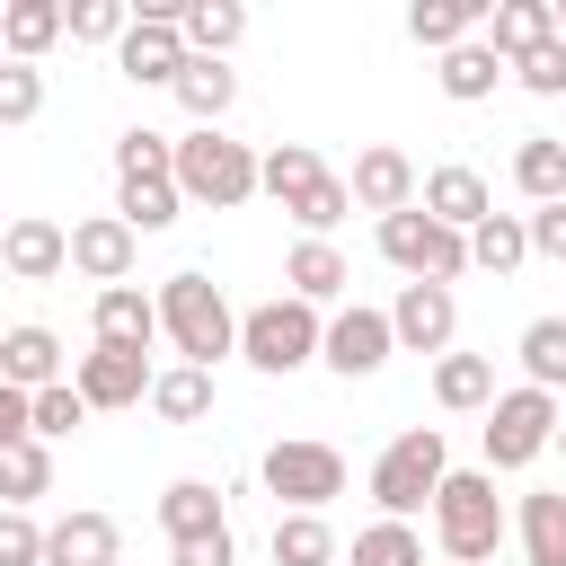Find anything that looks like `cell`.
Instances as JSON below:
<instances>
[{
	"label": "cell",
	"instance_id": "bcb514c9",
	"mask_svg": "<svg viewBox=\"0 0 566 566\" xmlns=\"http://www.w3.org/2000/svg\"><path fill=\"white\" fill-rule=\"evenodd\" d=\"M522 239H531V256H557V265H566V203L522 212Z\"/></svg>",
	"mask_w": 566,
	"mask_h": 566
},
{
	"label": "cell",
	"instance_id": "e0dca14e",
	"mask_svg": "<svg viewBox=\"0 0 566 566\" xmlns=\"http://www.w3.org/2000/svg\"><path fill=\"white\" fill-rule=\"evenodd\" d=\"M0 380L27 389V398L53 389V380H71V371H62V336L35 327V318H27V327H0Z\"/></svg>",
	"mask_w": 566,
	"mask_h": 566
},
{
	"label": "cell",
	"instance_id": "4dcf8cb0",
	"mask_svg": "<svg viewBox=\"0 0 566 566\" xmlns=\"http://www.w3.org/2000/svg\"><path fill=\"white\" fill-rule=\"evenodd\" d=\"M35 495H53V451L27 433V442H9V451H0V504H9V513H27Z\"/></svg>",
	"mask_w": 566,
	"mask_h": 566
},
{
	"label": "cell",
	"instance_id": "836d02e7",
	"mask_svg": "<svg viewBox=\"0 0 566 566\" xmlns=\"http://www.w3.org/2000/svg\"><path fill=\"white\" fill-rule=\"evenodd\" d=\"M522 256H531V239H522V212H486V221L469 230V265H486L495 283H504V274H522Z\"/></svg>",
	"mask_w": 566,
	"mask_h": 566
},
{
	"label": "cell",
	"instance_id": "ee69618b",
	"mask_svg": "<svg viewBox=\"0 0 566 566\" xmlns=\"http://www.w3.org/2000/svg\"><path fill=\"white\" fill-rule=\"evenodd\" d=\"M504 71H513L531 97H566V44H557V35H548V44H531V53H522V62H504Z\"/></svg>",
	"mask_w": 566,
	"mask_h": 566
},
{
	"label": "cell",
	"instance_id": "30bf717a",
	"mask_svg": "<svg viewBox=\"0 0 566 566\" xmlns=\"http://www.w3.org/2000/svg\"><path fill=\"white\" fill-rule=\"evenodd\" d=\"M451 336H460L451 283H398V301H389V345H407V354H451Z\"/></svg>",
	"mask_w": 566,
	"mask_h": 566
},
{
	"label": "cell",
	"instance_id": "c3c4849f",
	"mask_svg": "<svg viewBox=\"0 0 566 566\" xmlns=\"http://www.w3.org/2000/svg\"><path fill=\"white\" fill-rule=\"evenodd\" d=\"M9 442H27V389L0 380V451H9Z\"/></svg>",
	"mask_w": 566,
	"mask_h": 566
},
{
	"label": "cell",
	"instance_id": "e575fe53",
	"mask_svg": "<svg viewBox=\"0 0 566 566\" xmlns=\"http://www.w3.org/2000/svg\"><path fill=\"white\" fill-rule=\"evenodd\" d=\"M513 186H522L531 203H566V142L531 133V142L513 150Z\"/></svg>",
	"mask_w": 566,
	"mask_h": 566
},
{
	"label": "cell",
	"instance_id": "b9f144b4",
	"mask_svg": "<svg viewBox=\"0 0 566 566\" xmlns=\"http://www.w3.org/2000/svg\"><path fill=\"white\" fill-rule=\"evenodd\" d=\"M283 212H292V221H301L310 239H327V230H336V221L354 212V195H345V177H318V186H310V195H292Z\"/></svg>",
	"mask_w": 566,
	"mask_h": 566
},
{
	"label": "cell",
	"instance_id": "ac0fdd59",
	"mask_svg": "<svg viewBox=\"0 0 566 566\" xmlns=\"http://www.w3.org/2000/svg\"><path fill=\"white\" fill-rule=\"evenodd\" d=\"M150 336H159V310H150V292H133V283H106V292H97V345H115V354H150Z\"/></svg>",
	"mask_w": 566,
	"mask_h": 566
},
{
	"label": "cell",
	"instance_id": "6da1fadb",
	"mask_svg": "<svg viewBox=\"0 0 566 566\" xmlns=\"http://www.w3.org/2000/svg\"><path fill=\"white\" fill-rule=\"evenodd\" d=\"M150 310H159V336H168L195 371H212L221 354H239V310L221 301V283H212V274H195V265H186V274H168V283L150 292Z\"/></svg>",
	"mask_w": 566,
	"mask_h": 566
},
{
	"label": "cell",
	"instance_id": "4316f807",
	"mask_svg": "<svg viewBox=\"0 0 566 566\" xmlns=\"http://www.w3.org/2000/svg\"><path fill=\"white\" fill-rule=\"evenodd\" d=\"M177 35H186V53H203V62H221L239 35H248V9L239 0H186V18H177Z\"/></svg>",
	"mask_w": 566,
	"mask_h": 566
},
{
	"label": "cell",
	"instance_id": "d6986e66",
	"mask_svg": "<svg viewBox=\"0 0 566 566\" xmlns=\"http://www.w3.org/2000/svg\"><path fill=\"white\" fill-rule=\"evenodd\" d=\"M159 531H168V548L230 531V513H221V486H203V478H177V486L159 495Z\"/></svg>",
	"mask_w": 566,
	"mask_h": 566
},
{
	"label": "cell",
	"instance_id": "2e32d148",
	"mask_svg": "<svg viewBox=\"0 0 566 566\" xmlns=\"http://www.w3.org/2000/svg\"><path fill=\"white\" fill-rule=\"evenodd\" d=\"M0 265H9L18 283H53V274L71 265V230H62V221H44V212H27V221H9V230H0Z\"/></svg>",
	"mask_w": 566,
	"mask_h": 566
},
{
	"label": "cell",
	"instance_id": "816d5d0a",
	"mask_svg": "<svg viewBox=\"0 0 566 566\" xmlns=\"http://www.w3.org/2000/svg\"><path fill=\"white\" fill-rule=\"evenodd\" d=\"M0 230H9V221H0Z\"/></svg>",
	"mask_w": 566,
	"mask_h": 566
},
{
	"label": "cell",
	"instance_id": "5bb4252c",
	"mask_svg": "<svg viewBox=\"0 0 566 566\" xmlns=\"http://www.w3.org/2000/svg\"><path fill=\"white\" fill-rule=\"evenodd\" d=\"M345 195H354L363 212H380V221H389V212H407V203H416V159H407L398 142H371V150L354 159Z\"/></svg>",
	"mask_w": 566,
	"mask_h": 566
},
{
	"label": "cell",
	"instance_id": "8992f818",
	"mask_svg": "<svg viewBox=\"0 0 566 566\" xmlns=\"http://www.w3.org/2000/svg\"><path fill=\"white\" fill-rule=\"evenodd\" d=\"M380 256H389L407 283H460V274H469V239H460V230H442V221H433V212H416V203L380 221Z\"/></svg>",
	"mask_w": 566,
	"mask_h": 566
},
{
	"label": "cell",
	"instance_id": "7dc6e473",
	"mask_svg": "<svg viewBox=\"0 0 566 566\" xmlns=\"http://www.w3.org/2000/svg\"><path fill=\"white\" fill-rule=\"evenodd\" d=\"M239 557V539L230 531H212V539H186V548H168V566H230Z\"/></svg>",
	"mask_w": 566,
	"mask_h": 566
},
{
	"label": "cell",
	"instance_id": "4fadbf2b",
	"mask_svg": "<svg viewBox=\"0 0 566 566\" xmlns=\"http://www.w3.org/2000/svg\"><path fill=\"white\" fill-rule=\"evenodd\" d=\"M115 62H124V80H142V88H177V71H186L177 18H133L124 44H115Z\"/></svg>",
	"mask_w": 566,
	"mask_h": 566
},
{
	"label": "cell",
	"instance_id": "7c38bea8",
	"mask_svg": "<svg viewBox=\"0 0 566 566\" xmlns=\"http://www.w3.org/2000/svg\"><path fill=\"white\" fill-rule=\"evenodd\" d=\"M416 212H433L442 230H460V239H469V230L495 212V195H486V177H478V168H460V159H451V168H424V177H416Z\"/></svg>",
	"mask_w": 566,
	"mask_h": 566
},
{
	"label": "cell",
	"instance_id": "d590c367",
	"mask_svg": "<svg viewBox=\"0 0 566 566\" xmlns=\"http://www.w3.org/2000/svg\"><path fill=\"white\" fill-rule=\"evenodd\" d=\"M274 566H336L327 513H274Z\"/></svg>",
	"mask_w": 566,
	"mask_h": 566
},
{
	"label": "cell",
	"instance_id": "603a6c76",
	"mask_svg": "<svg viewBox=\"0 0 566 566\" xmlns=\"http://www.w3.org/2000/svg\"><path fill=\"white\" fill-rule=\"evenodd\" d=\"M486 9H495V0H416V9H407V35L433 44V53H451V44H469V35L486 27Z\"/></svg>",
	"mask_w": 566,
	"mask_h": 566
},
{
	"label": "cell",
	"instance_id": "7a4b0ae2",
	"mask_svg": "<svg viewBox=\"0 0 566 566\" xmlns=\"http://www.w3.org/2000/svg\"><path fill=\"white\" fill-rule=\"evenodd\" d=\"M504 495H495V478L486 469H451L442 486H433V539H442V557L451 566H486L495 548H504Z\"/></svg>",
	"mask_w": 566,
	"mask_h": 566
},
{
	"label": "cell",
	"instance_id": "74e56055",
	"mask_svg": "<svg viewBox=\"0 0 566 566\" xmlns=\"http://www.w3.org/2000/svg\"><path fill=\"white\" fill-rule=\"evenodd\" d=\"M80 424H88V407H80L71 380H53V389L27 398V433H35V442H62V433H80Z\"/></svg>",
	"mask_w": 566,
	"mask_h": 566
},
{
	"label": "cell",
	"instance_id": "f35d334b",
	"mask_svg": "<svg viewBox=\"0 0 566 566\" xmlns=\"http://www.w3.org/2000/svg\"><path fill=\"white\" fill-rule=\"evenodd\" d=\"M354 566H424V539L407 522H371V531H354Z\"/></svg>",
	"mask_w": 566,
	"mask_h": 566
},
{
	"label": "cell",
	"instance_id": "ba28073f",
	"mask_svg": "<svg viewBox=\"0 0 566 566\" xmlns=\"http://www.w3.org/2000/svg\"><path fill=\"white\" fill-rule=\"evenodd\" d=\"M265 495L283 504V513H327L336 495H345V451L336 442H274L265 451Z\"/></svg>",
	"mask_w": 566,
	"mask_h": 566
},
{
	"label": "cell",
	"instance_id": "60d3db41",
	"mask_svg": "<svg viewBox=\"0 0 566 566\" xmlns=\"http://www.w3.org/2000/svg\"><path fill=\"white\" fill-rule=\"evenodd\" d=\"M168 133H150V124H133V133H115V186L124 177H168Z\"/></svg>",
	"mask_w": 566,
	"mask_h": 566
},
{
	"label": "cell",
	"instance_id": "f6af8a7d",
	"mask_svg": "<svg viewBox=\"0 0 566 566\" xmlns=\"http://www.w3.org/2000/svg\"><path fill=\"white\" fill-rule=\"evenodd\" d=\"M0 566H44V531H35V513H9V504H0Z\"/></svg>",
	"mask_w": 566,
	"mask_h": 566
},
{
	"label": "cell",
	"instance_id": "f907efd6",
	"mask_svg": "<svg viewBox=\"0 0 566 566\" xmlns=\"http://www.w3.org/2000/svg\"><path fill=\"white\" fill-rule=\"evenodd\" d=\"M548 451H566V416H557V442H548Z\"/></svg>",
	"mask_w": 566,
	"mask_h": 566
},
{
	"label": "cell",
	"instance_id": "f546056e",
	"mask_svg": "<svg viewBox=\"0 0 566 566\" xmlns=\"http://www.w3.org/2000/svg\"><path fill=\"white\" fill-rule=\"evenodd\" d=\"M150 416H168V424H203V416H212V371H195V363L150 371Z\"/></svg>",
	"mask_w": 566,
	"mask_h": 566
},
{
	"label": "cell",
	"instance_id": "277c9868",
	"mask_svg": "<svg viewBox=\"0 0 566 566\" xmlns=\"http://www.w3.org/2000/svg\"><path fill=\"white\" fill-rule=\"evenodd\" d=\"M442 478H451L442 424H407V433H398V442L371 460V504H380V522H407V513H424Z\"/></svg>",
	"mask_w": 566,
	"mask_h": 566
},
{
	"label": "cell",
	"instance_id": "d4e9b609",
	"mask_svg": "<svg viewBox=\"0 0 566 566\" xmlns=\"http://www.w3.org/2000/svg\"><path fill=\"white\" fill-rule=\"evenodd\" d=\"M283 283H292V301H310V310H318V301H336V292L354 283V265H345L327 239H301V248L283 256Z\"/></svg>",
	"mask_w": 566,
	"mask_h": 566
},
{
	"label": "cell",
	"instance_id": "ffe728a7",
	"mask_svg": "<svg viewBox=\"0 0 566 566\" xmlns=\"http://www.w3.org/2000/svg\"><path fill=\"white\" fill-rule=\"evenodd\" d=\"M115 548H124V531L106 513H62L44 531V566H115Z\"/></svg>",
	"mask_w": 566,
	"mask_h": 566
},
{
	"label": "cell",
	"instance_id": "5b68a950",
	"mask_svg": "<svg viewBox=\"0 0 566 566\" xmlns=\"http://www.w3.org/2000/svg\"><path fill=\"white\" fill-rule=\"evenodd\" d=\"M318 327H327V318H318L310 301H292V292H283V301H256V310L239 318V354H248L265 380H283V371L318 363Z\"/></svg>",
	"mask_w": 566,
	"mask_h": 566
},
{
	"label": "cell",
	"instance_id": "f1b7e54d",
	"mask_svg": "<svg viewBox=\"0 0 566 566\" xmlns=\"http://www.w3.org/2000/svg\"><path fill=\"white\" fill-rule=\"evenodd\" d=\"M433 398H442L451 416L495 407V363H486V354H442V363H433Z\"/></svg>",
	"mask_w": 566,
	"mask_h": 566
},
{
	"label": "cell",
	"instance_id": "681fc988",
	"mask_svg": "<svg viewBox=\"0 0 566 566\" xmlns=\"http://www.w3.org/2000/svg\"><path fill=\"white\" fill-rule=\"evenodd\" d=\"M548 27H557V44H566V0H548Z\"/></svg>",
	"mask_w": 566,
	"mask_h": 566
},
{
	"label": "cell",
	"instance_id": "1f68e13d",
	"mask_svg": "<svg viewBox=\"0 0 566 566\" xmlns=\"http://www.w3.org/2000/svg\"><path fill=\"white\" fill-rule=\"evenodd\" d=\"M433 80H442V97H460V106H478V97H495V80H504V62H495V53H486V44L469 35V44H451V53H442V71H433Z\"/></svg>",
	"mask_w": 566,
	"mask_h": 566
},
{
	"label": "cell",
	"instance_id": "9a60e30c",
	"mask_svg": "<svg viewBox=\"0 0 566 566\" xmlns=\"http://www.w3.org/2000/svg\"><path fill=\"white\" fill-rule=\"evenodd\" d=\"M133 256H142V239H133L115 212L71 221V274H88L97 292H106V283H124V274H133Z\"/></svg>",
	"mask_w": 566,
	"mask_h": 566
},
{
	"label": "cell",
	"instance_id": "52a82bcc",
	"mask_svg": "<svg viewBox=\"0 0 566 566\" xmlns=\"http://www.w3.org/2000/svg\"><path fill=\"white\" fill-rule=\"evenodd\" d=\"M557 442V398L548 389H495V407H486V478L495 469H531L539 451Z\"/></svg>",
	"mask_w": 566,
	"mask_h": 566
},
{
	"label": "cell",
	"instance_id": "484cf974",
	"mask_svg": "<svg viewBox=\"0 0 566 566\" xmlns=\"http://www.w3.org/2000/svg\"><path fill=\"white\" fill-rule=\"evenodd\" d=\"M513 531H522V557H531V566H566V486H548V495H522Z\"/></svg>",
	"mask_w": 566,
	"mask_h": 566
},
{
	"label": "cell",
	"instance_id": "44dd1931",
	"mask_svg": "<svg viewBox=\"0 0 566 566\" xmlns=\"http://www.w3.org/2000/svg\"><path fill=\"white\" fill-rule=\"evenodd\" d=\"M557 27H548V0H495L486 9V27H478V44L495 53V62H522L531 44H548Z\"/></svg>",
	"mask_w": 566,
	"mask_h": 566
},
{
	"label": "cell",
	"instance_id": "83f0119b",
	"mask_svg": "<svg viewBox=\"0 0 566 566\" xmlns=\"http://www.w3.org/2000/svg\"><path fill=\"white\" fill-rule=\"evenodd\" d=\"M230 97H239V71H230V62L186 53V71H177V106H186L195 124H221V115H230Z\"/></svg>",
	"mask_w": 566,
	"mask_h": 566
},
{
	"label": "cell",
	"instance_id": "8d00e7d4",
	"mask_svg": "<svg viewBox=\"0 0 566 566\" xmlns=\"http://www.w3.org/2000/svg\"><path fill=\"white\" fill-rule=\"evenodd\" d=\"M513 354H522V371H531V389H548V398L566 389V318H531Z\"/></svg>",
	"mask_w": 566,
	"mask_h": 566
},
{
	"label": "cell",
	"instance_id": "7402d4cb",
	"mask_svg": "<svg viewBox=\"0 0 566 566\" xmlns=\"http://www.w3.org/2000/svg\"><path fill=\"white\" fill-rule=\"evenodd\" d=\"M62 44V0H9L0 9V62H35Z\"/></svg>",
	"mask_w": 566,
	"mask_h": 566
},
{
	"label": "cell",
	"instance_id": "ab89813d",
	"mask_svg": "<svg viewBox=\"0 0 566 566\" xmlns=\"http://www.w3.org/2000/svg\"><path fill=\"white\" fill-rule=\"evenodd\" d=\"M124 27H133L124 0H80V9H62V35H71V44H124Z\"/></svg>",
	"mask_w": 566,
	"mask_h": 566
},
{
	"label": "cell",
	"instance_id": "7bdbcfd3",
	"mask_svg": "<svg viewBox=\"0 0 566 566\" xmlns=\"http://www.w3.org/2000/svg\"><path fill=\"white\" fill-rule=\"evenodd\" d=\"M44 115V71L35 62H0V124H35Z\"/></svg>",
	"mask_w": 566,
	"mask_h": 566
},
{
	"label": "cell",
	"instance_id": "9c48e42d",
	"mask_svg": "<svg viewBox=\"0 0 566 566\" xmlns=\"http://www.w3.org/2000/svg\"><path fill=\"white\" fill-rule=\"evenodd\" d=\"M389 354H398V345H389V310H363V301H354V310H336V318L318 327V363H327L336 380H371Z\"/></svg>",
	"mask_w": 566,
	"mask_h": 566
},
{
	"label": "cell",
	"instance_id": "8fae6325",
	"mask_svg": "<svg viewBox=\"0 0 566 566\" xmlns=\"http://www.w3.org/2000/svg\"><path fill=\"white\" fill-rule=\"evenodd\" d=\"M71 389H80V407H142V398H150V354L88 345V354L71 363Z\"/></svg>",
	"mask_w": 566,
	"mask_h": 566
},
{
	"label": "cell",
	"instance_id": "d6a6232c",
	"mask_svg": "<svg viewBox=\"0 0 566 566\" xmlns=\"http://www.w3.org/2000/svg\"><path fill=\"white\" fill-rule=\"evenodd\" d=\"M327 168H318V150L310 142H274L265 159H256V195H274V203H292V195H310Z\"/></svg>",
	"mask_w": 566,
	"mask_h": 566
},
{
	"label": "cell",
	"instance_id": "cb8c5ba5",
	"mask_svg": "<svg viewBox=\"0 0 566 566\" xmlns=\"http://www.w3.org/2000/svg\"><path fill=\"white\" fill-rule=\"evenodd\" d=\"M186 212V195H177V177H124L115 186V221L133 230V239H150V230H168Z\"/></svg>",
	"mask_w": 566,
	"mask_h": 566
},
{
	"label": "cell",
	"instance_id": "3957f363",
	"mask_svg": "<svg viewBox=\"0 0 566 566\" xmlns=\"http://www.w3.org/2000/svg\"><path fill=\"white\" fill-rule=\"evenodd\" d=\"M168 177H177V195H186V203L230 212V203H248V195H256V150H248V142H230L221 124H195V133L168 150Z\"/></svg>",
	"mask_w": 566,
	"mask_h": 566
}]
</instances>
